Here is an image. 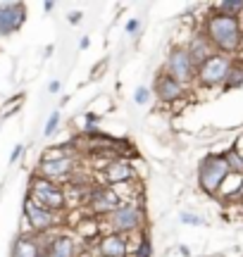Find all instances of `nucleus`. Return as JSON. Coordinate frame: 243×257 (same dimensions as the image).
<instances>
[{
	"instance_id": "nucleus-24",
	"label": "nucleus",
	"mask_w": 243,
	"mask_h": 257,
	"mask_svg": "<svg viewBox=\"0 0 243 257\" xmlns=\"http://www.w3.org/2000/svg\"><path fill=\"white\" fill-rule=\"evenodd\" d=\"M60 126V112H53V114H50V117H48V121H46V128H43V134H46V136H53V134H55V128Z\"/></svg>"
},
{
	"instance_id": "nucleus-29",
	"label": "nucleus",
	"mask_w": 243,
	"mask_h": 257,
	"mask_svg": "<svg viewBox=\"0 0 243 257\" xmlns=\"http://www.w3.org/2000/svg\"><path fill=\"white\" fill-rule=\"evenodd\" d=\"M22 153H24V146H22V143H19V146H15L12 155H10V162H17V157H22Z\"/></svg>"
},
{
	"instance_id": "nucleus-1",
	"label": "nucleus",
	"mask_w": 243,
	"mask_h": 257,
	"mask_svg": "<svg viewBox=\"0 0 243 257\" xmlns=\"http://www.w3.org/2000/svg\"><path fill=\"white\" fill-rule=\"evenodd\" d=\"M200 34L212 43L217 53L222 55H231L234 57L238 50H241V38H243V27L236 17H229V15H219V12H210L203 22V29Z\"/></svg>"
},
{
	"instance_id": "nucleus-30",
	"label": "nucleus",
	"mask_w": 243,
	"mask_h": 257,
	"mask_svg": "<svg viewBox=\"0 0 243 257\" xmlns=\"http://www.w3.org/2000/svg\"><path fill=\"white\" fill-rule=\"evenodd\" d=\"M60 88H62V83L57 81V79H53V81L48 83V91L50 93H60Z\"/></svg>"
},
{
	"instance_id": "nucleus-37",
	"label": "nucleus",
	"mask_w": 243,
	"mask_h": 257,
	"mask_svg": "<svg viewBox=\"0 0 243 257\" xmlns=\"http://www.w3.org/2000/svg\"><path fill=\"white\" fill-rule=\"evenodd\" d=\"M238 53H241V55H243V38H241V50H238Z\"/></svg>"
},
{
	"instance_id": "nucleus-6",
	"label": "nucleus",
	"mask_w": 243,
	"mask_h": 257,
	"mask_svg": "<svg viewBox=\"0 0 243 257\" xmlns=\"http://www.w3.org/2000/svg\"><path fill=\"white\" fill-rule=\"evenodd\" d=\"M231 64H234V57L231 55H222V53H217V55H212L207 62H203L196 69V81L200 83L203 88H217V86H224Z\"/></svg>"
},
{
	"instance_id": "nucleus-35",
	"label": "nucleus",
	"mask_w": 243,
	"mask_h": 257,
	"mask_svg": "<svg viewBox=\"0 0 243 257\" xmlns=\"http://www.w3.org/2000/svg\"><path fill=\"white\" fill-rule=\"evenodd\" d=\"M179 252H181V255H184V257H188V255H191V252H188V248H184V245L179 248Z\"/></svg>"
},
{
	"instance_id": "nucleus-34",
	"label": "nucleus",
	"mask_w": 243,
	"mask_h": 257,
	"mask_svg": "<svg viewBox=\"0 0 243 257\" xmlns=\"http://www.w3.org/2000/svg\"><path fill=\"white\" fill-rule=\"evenodd\" d=\"M79 48H81V50H86V48H88V38H81V43H79Z\"/></svg>"
},
{
	"instance_id": "nucleus-33",
	"label": "nucleus",
	"mask_w": 243,
	"mask_h": 257,
	"mask_svg": "<svg viewBox=\"0 0 243 257\" xmlns=\"http://www.w3.org/2000/svg\"><path fill=\"white\" fill-rule=\"evenodd\" d=\"M53 8H55V3H46V5H43V10H46V12H53Z\"/></svg>"
},
{
	"instance_id": "nucleus-5",
	"label": "nucleus",
	"mask_w": 243,
	"mask_h": 257,
	"mask_svg": "<svg viewBox=\"0 0 243 257\" xmlns=\"http://www.w3.org/2000/svg\"><path fill=\"white\" fill-rule=\"evenodd\" d=\"M22 212H24V221H27V226H29V233H36V236L57 231V226L62 224V217L57 212L41 207L31 198H24V210Z\"/></svg>"
},
{
	"instance_id": "nucleus-13",
	"label": "nucleus",
	"mask_w": 243,
	"mask_h": 257,
	"mask_svg": "<svg viewBox=\"0 0 243 257\" xmlns=\"http://www.w3.org/2000/svg\"><path fill=\"white\" fill-rule=\"evenodd\" d=\"M98 257H129V240L122 233H105L95 240Z\"/></svg>"
},
{
	"instance_id": "nucleus-12",
	"label": "nucleus",
	"mask_w": 243,
	"mask_h": 257,
	"mask_svg": "<svg viewBox=\"0 0 243 257\" xmlns=\"http://www.w3.org/2000/svg\"><path fill=\"white\" fill-rule=\"evenodd\" d=\"M136 181V169L131 160H119L114 157L107 162V167L103 169V186H119V184H129Z\"/></svg>"
},
{
	"instance_id": "nucleus-14",
	"label": "nucleus",
	"mask_w": 243,
	"mask_h": 257,
	"mask_svg": "<svg viewBox=\"0 0 243 257\" xmlns=\"http://www.w3.org/2000/svg\"><path fill=\"white\" fill-rule=\"evenodd\" d=\"M12 257H48V250L36 233H22L12 245Z\"/></svg>"
},
{
	"instance_id": "nucleus-19",
	"label": "nucleus",
	"mask_w": 243,
	"mask_h": 257,
	"mask_svg": "<svg viewBox=\"0 0 243 257\" xmlns=\"http://www.w3.org/2000/svg\"><path fill=\"white\" fill-rule=\"evenodd\" d=\"M74 229H76V236L81 240H86V243H93V240H98L103 236V231H100V219L88 217V214H86L81 221H76Z\"/></svg>"
},
{
	"instance_id": "nucleus-26",
	"label": "nucleus",
	"mask_w": 243,
	"mask_h": 257,
	"mask_svg": "<svg viewBox=\"0 0 243 257\" xmlns=\"http://www.w3.org/2000/svg\"><path fill=\"white\" fill-rule=\"evenodd\" d=\"M17 105H22V95L12 98V100L5 105V110H3V117H10V114H15V107H17Z\"/></svg>"
},
{
	"instance_id": "nucleus-15",
	"label": "nucleus",
	"mask_w": 243,
	"mask_h": 257,
	"mask_svg": "<svg viewBox=\"0 0 243 257\" xmlns=\"http://www.w3.org/2000/svg\"><path fill=\"white\" fill-rule=\"evenodd\" d=\"M184 48L188 50V55H191V60H193V64H196V69L203 62H207L212 55H217V50L212 48V43H210V41H207L200 31H198V34H193V36H191V41H188Z\"/></svg>"
},
{
	"instance_id": "nucleus-28",
	"label": "nucleus",
	"mask_w": 243,
	"mask_h": 257,
	"mask_svg": "<svg viewBox=\"0 0 243 257\" xmlns=\"http://www.w3.org/2000/svg\"><path fill=\"white\" fill-rule=\"evenodd\" d=\"M98 121H100V114H98V112H86V124H95V126H98Z\"/></svg>"
},
{
	"instance_id": "nucleus-21",
	"label": "nucleus",
	"mask_w": 243,
	"mask_h": 257,
	"mask_svg": "<svg viewBox=\"0 0 243 257\" xmlns=\"http://www.w3.org/2000/svg\"><path fill=\"white\" fill-rule=\"evenodd\" d=\"M241 86H243V62H234L224 81V88L229 91V88H241Z\"/></svg>"
},
{
	"instance_id": "nucleus-36",
	"label": "nucleus",
	"mask_w": 243,
	"mask_h": 257,
	"mask_svg": "<svg viewBox=\"0 0 243 257\" xmlns=\"http://www.w3.org/2000/svg\"><path fill=\"white\" fill-rule=\"evenodd\" d=\"M79 257H91V252H86V250H84V252H81V255H79Z\"/></svg>"
},
{
	"instance_id": "nucleus-10",
	"label": "nucleus",
	"mask_w": 243,
	"mask_h": 257,
	"mask_svg": "<svg viewBox=\"0 0 243 257\" xmlns=\"http://www.w3.org/2000/svg\"><path fill=\"white\" fill-rule=\"evenodd\" d=\"M153 93L158 95L160 102H165V105H174L177 100H184V98H186V86H184V83H179L177 79H172L169 74L160 72L158 76H155Z\"/></svg>"
},
{
	"instance_id": "nucleus-17",
	"label": "nucleus",
	"mask_w": 243,
	"mask_h": 257,
	"mask_svg": "<svg viewBox=\"0 0 243 257\" xmlns=\"http://www.w3.org/2000/svg\"><path fill=\"white\" fill-rule=\"evenodd\" d=\"M127 240H129V257H153V243H150L148 229L131 233L127 236Z\"/></svg>"
},
{
	"instance_id": "nucleus-9",
	"label": "nucleus",
	"mask_w": 243,
	"mask_h": 257,
	"mask_svg": "<svg viewBox=\"0 0 243 257\" xmlns=\"http://www.w3.org/2000/svg\"><path fill=\"white\" fill-rule=\"evenodd\" d=\"M162 72L169 74L172 79H177L184 86L196 81V64H193V60H191V55H188V50L184 46H174L169 50Z\"/></svg>"
},
{
	"instance_id": "nucleus-27",
	"label": "nucleus",
	"mask_w": 243,
	"mask_h": 257,
	"mask_svg": "<svg viewBox=\"0 0 243 257\" xmlns=\"http://www.w3.org/2000/svg\"><path fill=\"white\" fill-rule=\"evenodd\" d=\"M141 29V19H129V22H127V34H136V31H139Z\"/></svg>"
},
{
	"instance_id": "nucleus-2",
	"label": "nucleus",
	"mask_w": 243,
	"mask_h": 257,
	"mask_svg": "<svg viewBox=\"0 0 243 257\" xmlns=\"http://www.w3.org/2000/svg\"><path fill=\"white\" fill-rule=\"evenodd\" d=\"M146 207L143 202H119V207L105 217L107 226L112 233H122V236H131L146 229Z\"/></svg>"
},
{
	"instance_id": "nucleus-31",
	"label": "nucleus",
	"mask_w": 243,
	"mask_h": 257,
	"mask_svg": "<svg viewBox=\"0 0 243 257\" xmlns=\"http://www.w3.org/2000/svg\"><path fill=\"white\" fill-rule=\"evenodd\" d=\"M231 150H236V153H238V155L243 157V134L238 138H236V143H234V148H231Z\"/></svg>"
},
{
	"instance_id": "nucleus-4",
	"label": "nucleus",
	"mask_w": 243,
	"mask_h": 257,
	"mask_svg": "<svg viewBox=\"0 0 243 257\" xmlns=\"http://www.w3.org/2000/svg\"><path fill=\"white\" fill-rule=\"evenodd\" d=\"M231 174L229 167H226L224 153H210V155L203 157V162L198 165V186L200 191L207 193V195H217L219 186L226 176Z\"/></svg>"
},
{
	"instance_id": "nucleus-16",
	"label": "nucleus",
	"mask_w": 243,
	"mask_h": 257,
	"mask_svg": "<svg viewBox=\"0 0 243 257\" xmlns=\"http://www.w3.org/2000/svg\"><path fill=\"white\" fill-rule=\"evenodd\" d=\"M81 252H84L81 245L69 233H57L48 245V257H79Z\"/></svg>"
},
{
	"instance_id": "nucleus-18",
	"label": "nucleus",
	"mask_w": 243,
	"mask_h": 257,
	"mask_svg": "<svg viewBox=\"0 0 243 257\" xmlns=\"http://www.w3.org/2000/svg\"><path fill=\"white\" fill-rule=\"evenodd\" d=\"M219 200H243V174H229L217 191Z\"/></svg>"
},
{
	"instance_id": "nucleus-3",
	"label": "nucleus",
	"mask_w": 243,
	"mask_h": 257,
	"mask_svg": "<svg viewBox=\"0 0 243 257\" xmlns=\"http://www.w3.org/2000/svg\"><path fill=\"white\" fill-rule=\"evenodd\" d=\"M27 198L41 205V207H46V210H53L57 214H62L67 210L65 205V186L60 184H53V181H48V179H41V176H31V181H29V193Z\"/></svg>"
},
{
	"instance_id": "nucleus-23",
	"label": "nucleus",
	"mask_w": 243,
	"mask_h": 257,
	"mask_svg": "<svg viewBox=\"0 0 243 257\" xmlns=\"http://www.w3.org/2000/svg\"><path fill=\"white\" fill-rule=\"evenodd\" d=\"M150 95H153V93H150L148 86H139V88H136V93H134V102H136V105H148Z\"/></svg>"
},
{
	"instance_id": "nucleus-22",
	"label": "nucleus",
	"mask_w": 243,
	"mask_h": 257,
	"mask_svg": "<svg viewBox=\"0 0 243 257\" xmlns=\"http://www.w3.org/2000/svg\"><path fill=\"white\" fill-rule=\"evenodd\" d=\"M224 160H226V167H229L231 174H243V157L238 155L236 150H226Z\"/></svg>"
},
{
	"instance_id": "nucleus-25",
	"label": "nucleus",
	"mask_w": 243,
	"mask_h": 257,
	"mask_svg": "<svg viewBox=\"0 0 243 257\" xmlns=\"http://www.w3.org/2000/svg\"><path fill=\"white\" fill-rule=\"evenodd\" d=\"M179 219L184 221V224H191V226H200V224H203V219H200L198 214H193V212H181Z\"/></svg>"
},
{
	"instance_id": "nucleus-32",
	"label": "nucleus",
	"mask_w": 243,
	"mask_h": 257,
	"mask_svg": "<svg viewBox=\"0 0 243 257\" xmlns=\"http://www.w3.org/2000/svg\"><path fill=\"white\" fill-rule=\"evenodd\" d=\"M81 17H84V15H81V12H69V24H79V22H81Z\"/></svg>"
},
{
	"instance_id": "nucleus-7",
	"label": "nucleus",
	"mask_w": 243,
	"mask_h": 257,
	"mask_svg": "<svg viewBox=\"0 0 243 257\" xmlns=\"http://www.w3.org/2000/svg\"><path fill=\"white\" fill-rule=\"evenodd\" d=\"M84 207L88 217L105 219V217H110L119 207V198H117V193L110 186H91L88 193H86Z\"/></svg>"
},
{
	"instance_id": "nucleus-20",
	"label": "nucleus",
	"mask_w": 243,
	"mask_h": 257,
	"mask_svg": "<svg viewBox=\"0 0 243 257\" xmlns=\"http://www.w3.org/2000/svg\"><path fill=\"white\" fill-rule=\"evenodd\" d=\"M212 10L219 15H229V17L238 19L243 15V0H222V3H215Z\"/></svg>"
},
{
	"instance_id": "nucleus-8",
	"label": "nucleus",
	"mask_w": 243,
	"mask_h": 257,
	"mask_svg": "<svg viewBox=\"0 0 243 257\" xmlns=\"http://www.w3.org/2000/svg\"><path fill=\"white\" fill-rule=\"evenodd\" d=\"M79 172V160L76 157H62V160H38L36 176L48 179L53 184H72V179Z\"/></svg>"
},
{
	"instance_id": "nucleus-11",
	"label": "nucleus",
	"mask_w": 243,
	"mask_h": 257,
	"mask_svg": "<svg viewBox=\"0 0 243 257\" xmlns=\"http://www.w3.org/2000/svg\"><path fill=\"white\" fill-rule=\"evenodd\" d=\"M27 19V5L22 3H3L0 5V36H12L22 29Z\"/></svg>"
}]
</instances>
